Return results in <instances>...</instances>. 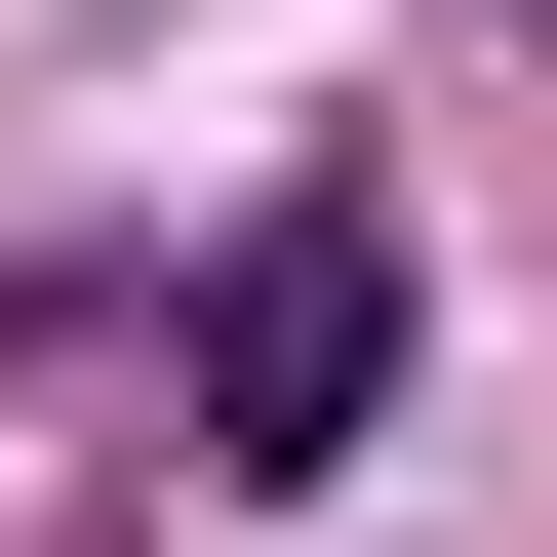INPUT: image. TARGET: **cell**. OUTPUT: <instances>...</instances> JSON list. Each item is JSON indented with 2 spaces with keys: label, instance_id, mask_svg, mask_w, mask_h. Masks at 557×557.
Here are the masks:
<instances>
[{
  "label": "cell",
  "instance_id": "obj_1",
  "mask_svg": "<svg viewBox=\"0 0 557 557\" xmlns=\"http://www.w3.org/2000/svg\"><path fill=\"white\" fill-rule=\"evenodd\" d=\"M359 398H398V199L278 160V239L199 278V438H239V478H359Z\"/></svg>",
  "mask_w": 557,
  "mask_h": 557
}]
</instances>
